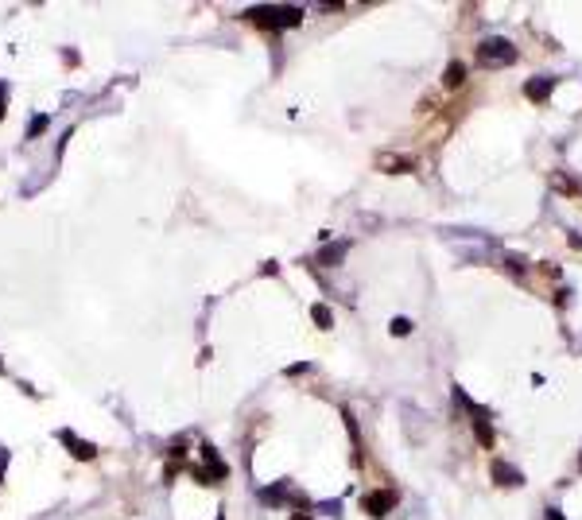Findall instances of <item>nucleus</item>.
Returning <instances> with one entry per match:
<instances>
[{"instance_id":"nucleus-1","label":"nucleus","mask_w":582,"mask_h":520,"mask_svg":"<svg viewBox=\"0 0 582 520\" xmlns=\"http://www.w3.org/2000/svg\"><path fill=\"white\" fill-rule=\"evenodd\" d=\"M248 24H260V28H272V31H284V28H295L303 24V8L295 4H272V8H248L245 12Z\"/></svg>"},{"instance_id":"nucleus-9","label":"nucleus","mask_w":582,"mask_h":520,"mask_svg":"<svg viewBox=\"0 0 582 520\" xmlns=\"http://www.w3.org/2000/svg\"><path fill=\"white\" fill-rule=\"evenodd\" d=\"M59 442H66V447H70V454H74V458H82V462H89L93 454H98V447H93V442H82V439H74L70 431H59Z\"/></svg>"},{"instance_id":"nucleus-11","label":"nucleus","mask_w":582,"mask_h":520,"mask_svg":"<svg viewBox=\"0 0 582 520\" xmlns=\"http://www.w3.org/2000/svg\"><path fill=\"white\" fill-rule=\"evenodd\" d=\"M462 82H466V62H458V59L446 62V70H443V86H446V89H458Z\"/></svg>"},{"instance_id":"nucleus-10","label":"nucleus","mask_w":582,"mask_h":520,"mask_svg":"<svg viewBox=\"0 0 582 520\" xmlns=\"http://www.w3.org/2000/svg\"><path fill=\"white\" fill-rule=\"evenodd\" d=\"M345 253H349V245H345V241H338V245H326L322 253H318V265L334 268V265H342V260H345Z\"/></svg>"},{"instance_id":"nucleus-13","label":"nucleus","mask_w":582,"mask_h":520,"mask_svg":"<svg viewBox=\"0 0 582 520\" xmlns=\"http://www.w3.org/2000/svg\"><path fill=\"white\" fill-rule=\"evenodd\" d=\"M311 319H315L322 330H330V326H334V314H330V307H326V303H315V307H311Z\"/></svg>"},{"instance_id":"nucleus-18","label":"nucleus","mask_w":582,"mask_h":520,"mask_svg":"<svg viewBox=\"0 0 582 520\" xmlns=\"http://www.w3.org/2000/svg\"><path fill=\"white\" fill-rule=\"evenodd\" d=\"M4 98H8V86L0 82V120H4Z\"/></svg>"},{"instance_id":"nucleus-2","label":"nucleus","mask_w":582,"mask_h":520,"mask_svg":"<svg viewBox=\"0 0 582 520\" xmlns=\"http://www.w3.org/2000/svg\"><path fill=\"white\" fill-rule=\"evenodd\" d=\"M513 62H516V47L509 39H501V35H493V39H485L478 47V66H485V70L513 66Z\"/></svg>"},{"instance_id":"nucleus-7","label":"nucleus","mask_w":582,"mask_h":520,"mask_svg":"<svg viewBox=\"0 0 582 520\" xmlns=\"http://www.w3.org/2000/svg\"><path fill=\"white\" fill-rule=\"evenodd\" d=\"M555 93V78H547V74H540V78H532V82H524V98L528 101H547Z\"/></svg>"},{"instance_id":"nucleus-16","label":"nucleus","mask_w":582,"mask_h":520,"mask_svg":"<svg viewBox=\"0 0 582 520\" xmlns=\"http://www.w3.org/2000/svg\"><path fill=\"white\" fill-rule=\"evenodd\" d=\"M388 330H392V338H408V334H412V319H392Z\"/></svg>"},{"instance_id":"nucleus-3","label":"nucleus","mask_w":582,"mask_h":520,"mask_svg":"<svg viewBox=\"0 0 582 520\" xmlns=\"http://www.w3.org/2000/svg\"><path fill=\"white\" fill-rule=\"evenodd\" d=\"M361 509H365L373 520L388 517V512L396 509V493H392V490H373V493H365V497H361Z\"/></svg>"},{"instance_id":"nucleus-21","label":"nucleus","mask_w":582,"mask_h":520,"mask_svg":"<svg viewBox=\"0 0 582 520\" xmlns=\"http://www.w3.org/2000/svg\"><path fill=\"white\" fill-rule=\"evenodd\" d=\"M4 462H8V454H0V474H4Z\"/></svg>"},{"instance_id":"nucleus-14","label":"nucleus","mask_w":582,"mask_h":520,"mask_svg":"<svg viewBox=\"0 0 582 520\" xmlns=\"http://www.w3.org/2000/svg\"><path fill=\"white\" fill-rule=\"evenodd\" d=\"M454 404H462V408H466V412H470V415L485 412L482 404H474V400H470V396H466V388H458V384H454Z\"/></svg>"},{"instance_id":"nucleus-17","label":"nucleus","mask_w":582,"mask_h":520,"mask_svg":"<svg viewBox=\"0 0 582 520\" xmlns=\"http://www.w3.org/2000/svg\"><path fill=\"white\" fill-rule=\"evenodd\" d=\"M299 373H311V361H299V365H287V377H299Z\"/></svg>"},{"instance_id":"nucleus-6","label":"nucleus","mask_w":582,"mask_h":520,"mask_svg":"<svg viewBox=\"0 0 582 520\" xmlns=\"http://www.w3.org/2000/svg\"><path fill=\"white\" fill-rule=\"evenodd\" d=\"M198 451H202V462H206V470H210V478H214V485H217V481H226V478H229V466L221 462V454H217V447H210V442H202Z\"/></svg>"},{"instance_id":"nucleus-23","label":"nucleus","mask_w":582,"mask_h":520,"mask_svg":"<svg viewBox=\"0 0 582 520\" xmlns=\"http://www.w3.org/2000/svg\"><path fill=\"white\" fill-rule=\"evenodd\" d=\"M579 470H582V458H579Z\"/></svg>"},{"instance_id":"nucleus-22","label":"nucleus","mask_w":582,"mask_h":520,"mask_svg":"<svg viewBox=\"0 0 582 520\" xmlns=\"http://www.w3.org/2000/svg\"><path fill=\"white\" fill-rule=\"evenodd\" d=\"M0 373H4V357H0Z\"/></svg>"},{"instance_id":"nucleus-5","label":"nucleus","mask_w":582,"mask_h":520,"mask_svg":"<svg viewBox=\"0 0 582 520\" xmlns=\"http://www.w3.org/2000/svg\"><path fill=\"white\" fill-rule=\"evenodd\" d=\"M376 171H385V175H408V171H415V159L385 152V156H376Z\"/></svg>"},{"instance_id":"nucleus-15","label":"nucleus","mask_w":582,"mask_h":520,"mask_svg":"<svg viewBox=\"0 0 582 520\" xmlns=\"http://www.w3.org/2000/svg\"><path fill=\"white\" fill-rule=\"evenodd\" d=\"M47 128H51V117H47V113H39V117L31 120V128H28V140L43 136V132H47Z\"/></svg>"},{"instance_id":"nucleus-20","label":"nucleus","mask_w":582,"mask_h":520,"mask_svg":"<svg viewBox=\"0 0 582 520\" xmlns=\"http://www.w3.org/2000/svg\"><path fill=\"white\" fill-rule=\"evenodd\" d=\"M547 520H563V512L559 509H547Z\"/></svg>"},{"instance_id":"nucleus-4","label":"nucleus","mask_w":582,"mask_h":520,"mask_svg":"<svg viewBox=\"0 0 582 520\" xmlns=\"http://www.w3.org/2000/svg\"><path fill=\"white\" fill-rule=\"evenodd\" d=\"M489 470H493V481L497 485H504V490H516V485H524V470H516V466H509V462L504 458H493V466H489Z\"/></svg>"},{"instance_id":"nucleus-12","label":"nucleus","mask_w":582,"mask_h":520,"mask_svg":"<svg viewBox=\"0 0 582 520\" xmlns=\"http://www.w3.org/2000/svg\"><path fill=\"white\" fill-rule=\"evenodd\" d=\"M260 501H264V505H287V485L284 481H280V485H268V490H260Z\"/></svg>"},{"instance_id":"nucleus-24","label":"nucleus","mask_w":582,"mask_h":520,"mask_svg":"<svg viewBox=\"0 0 582 520\" xmlns=\"http://www.w3.org/2000/svg\"><path fill=\"white\" fill-rule=\"evenodd\" d=\"M217 520H221V517H217Z\"/></svg>"},{"instance_id":"nucleus-19","label":"nucleus","mask_w":582,"mask_h":520,"mask_svg":"<svg viewBox=\"0 0 582 520\" xmlns=\"http://www.w3.org/2000/svg\"><path fill=\"white\" fill-rule=\"evenodd\" d=\"M291 520H315L311 512H291Z\"/></svg>"},{"instance_id":"nucleus-8","label":"nucleus","mask_w":582,"mask_h":520,"mask_svg":"<svg viewBox=\"0 0 582 520\" xmlns=\"http://www.w3.org/2000/svg\"><path fill=\"white\" fill-rule=\"evenodd\" d=\"M470 423H474V439H478V447L493 451L497 435H493V423H489V415H485V412H478V415H470Z\"/></svg>"}]
</instances>
